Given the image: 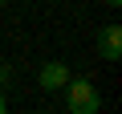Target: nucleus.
<instances>
[{"mask_svg": "<svg viewBox=\"0 0 122 114\" xmlns=\"http://www.w3.org/2000/svg\"><path fill=\"white\" fill-rule=\"evenodd\" d=\"M65 94V110L69 114H98L102 110V94L90 78H69V86L61 90Z\"/></svg>", "mask_w": 122, "mask_h": 114, "instance_id": "1", "label": "nucleus"}, {"mask_svg": "<svg viewBox=\"0 0 122 114\" xmlns=\"http://www.w3.org/2000/svg\"><path fill=\"white\" fill-rule=\"evenodd\" d=\"M69 65L65 61H45L41 65V73H37V82H41V90H65L69 86Z\"/></svg>", "mask_w": 122, "mask_h": 114, "instance_id": "2", "label": "nucleus"}, {"mask_svg": "<svg viewBox=\"0 0 122 114\" xmlns=\"http://www.w3.org/2000/svg\"><path fill=\"white\" fill-rule=\"evenodd\" d=\"M98 53H102V61H118L122 57V29L118 25H106L98 33Z\"/></svg>", "mask_w": 122, "mask_h": 114, "instance_id": "3", "label": "nucleus"}, {"mask_svg": "<svg viewBox=\"0 0 122 114\" xmlns=\"http://www.w3.org/2000/svg\"><path fill=\"white\" fill-rule=\"evenodd\" d=\"M8 73H12V69H8L4 61H0V86H4V82H8Z\"/></svg>", "mask_w": 122, "mask_h": 114, "instance_id": "4", "label": "nucleus"}, {"mask_svg": "<svg viewBox=\"0 0 122 114\" xmlns=\"http://www.w3.org/2000/svg\"><path fill=\"white\" fill-rule=\"evenodd\" d=\"M0 114H8V102H4V94H0Z\"/></svg>", "mask_w": 122, "mask_h": 114, "instance_id": "5", "label": "nucleus"}, {"mask_svg": "<svg viewBox=\"0 0 122 114\" xmlns=\"http://www.w3.org/2000/svg\"><path fill=\"white\" fill-rule=\"evenodd\" d=\"M106 4H110V8H118V4H122V0H106Z\"/></svg>", "mask_w": 122, "mask_h": 114, "instance_id": "6", "label": "nucleus"}, {"mask_svg": "<svg viewBox=\"0 0 122 114\" xmlns=\"http://www.w3.org/2000/svg\"><path fill=\"white\" fill-rule=\"evenodd\" d=\"M0 8H4V0H0Z\"/></svg>", "mask_w": 122, "mask_h": 114, "instance_id": "7", "label": "nucleus"}]
</instances>
